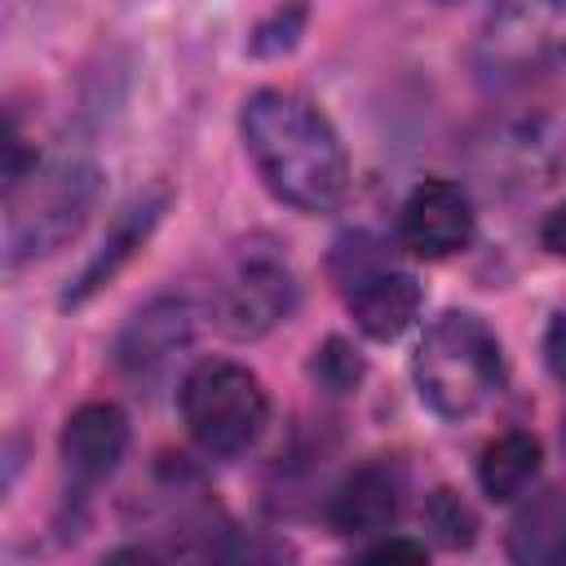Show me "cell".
Listing matches in <instances>:
<instances>
[{"label":"cell","instance_id":"2","mask_svg":"<svg viewBox=\"0 0 566 566\" xmlns=\"http://www.w3.org/2000/svg\"><path fill=\"white\" fill-rule=\"evenodd\" d=\"M411 376L420 389V402L442 420H469L478 416L504 385V354L495 332L469 314L447 310L438 314L411 358Z\"/></svg>","mask_w":566,"mask_h":566},{"label":"cell","instance_id":"11","mask_svg":"<svg viewBox=\"0 0 566 566\" xmlns=\"http://www.w3.org/2000/svg\"><path fill=\"white\" fill-rule=\"evenodd\" d=\"M407 504V473L398 460H363L340 478V486L327 500V522L336 535H389V526L402 517Z\"/></svg>","mask_w":566,"mask_h":566},{"label":"cell","instance_id":"21","mask_svg":"<svg viewBox=\"0 0 566 566\" xmlns=\"http://www.w3.org/2000/svg\"><path fill=\"white\" fill-rule=\"evenodd\" d=\"M367 557H376V562H389V557L420 562V557H424V544H416V539H385V544H371Z\"/></svg>","mask_w":566,"mask_h":566},{"label":"cell","instance_id":"17","mask_svg":"<svg viewBox=\"0 0 566 566\" xmlns=\"http://www.w3.org/2000/svg\"><path fill=\"white\" fill-rule=\"evenodd\" d=\"M314 380L327 389V394H354L358 380H363V358L349 340L332 336L314 349Z\"/></svg>","mask_w":566,"mask_h":566},{"label":"cell","instance_id":"1","mask_svg":"<svg viewBox=\"0 0 566 566\" xmlns=\"http://www.w3.org/2000/svg\"><path fill=\"white\" fill-rule=\"evenodd\" d=\"M252 168L296 212H332L349 186V159L327 115L292 88H256L239 111Z\"/></svg>","mask_w":566,"mask_h":566},{"label":"cell","instance_id":"18","mask_svg":"<svg viewBox=\"0 0 566 566\" xmlns=\"http://www.w3.org/2000/svg\"><path fill=\"white\" fill-rule=\"evenodd\" d=\"M301 22H305V4H287V9H279L274 22H261V27H256L252 49H256V53H283V49H292L296 35H301Z\"/></svg>","mask_w":566,"mask_h":566},{"label":"cell","instance_id":"15","mask_svg":"<svg viewBox=\"0 0 566 566\" xmlns=\"http://www.w3.org/2000/svg\"><path fill=\"white\" fill-rule=\"evenodd\" d=\"M509 557L526 566H562L566 562V495L544 491L526 500L509 526Z\"/></svg>","mask_w":566,"mask_h":566},{"label":"cell","instance_id":"12","mask_svg":"<svg viewBox=\"0 0 566 566\" xmlns=\"http://www.w3.org/2000/svg\"><path fill=\"white\" fill-rule=\"evenodd\" d=\"M128 451V416L115 402H84L62 424V469L75 491L106 482Z\"/></svg>","mask_w":566,"mask_h":566},{"label":"cell","instance_id":"14","mask_svg":"<svg viewBox=\"0 0 566 566\" xmlns=\"http://www.w3.org/2000/svg\"><path fill=\"white\" fill-rule=\"evenodd\" d=\"M539 460H544L539 438L526 433V429H509V433H500V438H491L482 447V455H478V486L495 504H513L539 478Z\"/></svg>","mask_w":566,"mask_h":566},{"label":"cell","instance_id":"6","mask_svg":"<svg viewBox=\"0 0 566 566\" xmlns=\"http://www.w3.org/2000/svg\"><path fill=\"white\" fill-rule=\"evenodd\" d=\"M566 159V111L562 102H535L504 115L478 146V164L491 186L526 190L544 186Z\"/></svg>","mask_w":566,"mask_h":566},{"label":"cell","instance_id":"4","mask_svg":"<svg viewBox=\"0 0 566 566\" xmlns=\"http://www.w3.org/2000/svg\"><path fill=\"white\" fill-rule=\"evenodd\" d=\"M181 420L190 438L208 455H239L248 451L270 416V398L261 380L230 363V358H203L181 376Z\"/></svg>","mask_w":566,"mask_h":566},{"label":"cell","instance_id":"19","mask_svg":"<svg viewBox=\"0 0 566 566\" xmlns=\"http://www.w3.org/2000/svg\"><path fill=\"white\" fill-rule=\"evenodd\" d=\"M544 363L566 385V314H553L544 327Z\"/></svg>","mask_w":566,"mask_h":566},{"label":"cell","instance_id":"7","mask_svg":"<svg viewBox=\"0 0 566 566\" xmlns=\"http://www.w3.org/2000/svg\"><path fill=\"white\" fill-rule=\"evenodd\" d=\"M336 279L345 287L354 327L371 340L402 336L411 318L420 314V283L407 270H394L389 261L367 252L363 239H345L336 248Z\"/></svg>","mask_w":566,"mask_h":566},{"label":"cell","instance_id":"3","mask_svg":"<svg viewBox=\"0 0 566 566\" xmlns=\"http://www.w3.org/2000/svg\"><path fill=\"white\" fill-rule=\"evenodd\" d=\"M102 195V172L88 159L35 164L4 190V270H22L66 248Z\"/></svg>","mask_w":566,"mask_h":566},{"label":"cell","instance_id":"9","mask_svg":"<svg viewBox=\"0 0 566 566\" xmlns=\"http://www.w3.org/2000/svg\"><path fill=\"white\" fill-rule=\"evenodd\" d=\"M473 199L460 181L447 177H429L420 181L398 212V239L407 252L424 256V261H447L455 252H464L473 243Z\"/></svg>","mask_w":566,"mask_h":566},{"label":"cell","instance_id":"5","mask_svg":"<svg viewBox=\"0 0 566 566\" xmlns=\"http://www.w3.org/2000/svg\"><path fill=\"white\" fill-rule=\"evenodd\" d=\"M296 310V274L270 243H243L212 287V318L234 340H256Z\"/></svg>","mask_w":566,"mask_h":566},{"label":"cell","instance_id":"20","mask_svg":"<svg viewBox=\"0 0 566 566\" xmlns=\"http://www.w3.org/2000/svg\"><path fill=\"white\" fill-rule=\"evenodd\" d=\"M539 243H544L553 256H566V203H557V208L544 217V226H539Z\"/></svg>","mask_w":566,"mask_h":566},{"label":"cell","instance_id":"8","mask_svg":"<svg viewBox=\"0 0 566 566\" xmlns=\"http://www.w3.org/2000/svg\"><path fill=\"white\" fill-rule=\"evenodd\" d=\"M566 35V0H495L482 31V66L491 75L535 71Z\"/></svg>","mask_w":566,"mask_h":566},{"label":"cell","instance_id":"10","mask_svg":"<svg viewBox=\"0 0 566 566\" xmlns=\"http://www.w3.org/2000/svg\"><path fill=\"white\" fill-rule=\"evenodd\" d=\"M190 336H195V305L186 296H159L142 305L115 336V367L128 380L150 385L190 345Z\"/></svg>","mask_w":566,"mask_h":566},{"label":"cell","instance_id":"16","mask_svg":"<svg viewBox=\"0 0 566 566\" xmlns=\"http://www.w3.org/2000/svg\"><path fill=\"white\" fill-rule=\"evenodd\" d=\"M424 531L442 548H469L478 539V513L451 486H438L424 495Z\"/></svg>","mask_w":566,"mask_h":566},{"label":"cell","instance_id":"13","mask_svg":"<svg viewBox=\"0 0 566 566\" xmlns=\"http://www.w3.org/2000/svg\"><path fill=\"white\" fill-rule=\"evenodd\" d=\"M164 208H168V190L164 186H155V190H146V195H137L119 217H115V226L106 230V239H102V248L84 261V270L75 274V283L66 287V296H62V305H84V301H93L133 256H137V248L150 239V230L159 226V217H164Z\"/></svg>","mask_w":566,"mask_h":566}]
</instances>
